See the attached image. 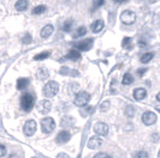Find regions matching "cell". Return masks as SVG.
<instances>
[{"label":"cell","mask_w":160,"mask_h":158,"mask_svg":"<svg viewBox=\"0 0 160 158\" xmlns=\"http://www.w3.org/2000/svg\"><path fill=\"white\" fill-rule=\"evenodd\" d=\"M93 158H107V155H105V153H102V152H100V153H96Z\"/></svg>","instance_id":"obj_35"},{"label":"cell","mask_w":160,"mask_h":158,"mask_svg":"<svg viewBox=\"0 0 160 158\" xmlns=\"http://www.w3.org/2000/svg\"><path fill=\"white\" fill-rule=\"evenodd\" d=\"M90 28H92V31L94 32V34H98V32H100L102 29H104V21H101V19H98L95 21L94 23L90 25Z\"/></svg>","instance_id":"obj_14"},{"label":"cell","mask_w":160,"mask_h":158,"mask_svg":"<svg viewBox=\"0 0 160 158\" xmlns=\"http://www.w3.org/2000/svg\"><path fill=\"white\" fill-rule=\"evenodd\" d=\"M110 105H111L110 101H105V102H102L101 104H100V110L101 111L108 110V109H110Z\"/></svg>","instance_id":"obj_27"},{"label":"cell","mask_w":160,"mask_h":158,"mask_svg":"<svg viewBox=\"0 0 160 158\" xmlns=\"http://www.w3.org/2000/svg\"><path fill=\"white\" fill-rule=\"evenodd\" d=\"M34 104H35V98L32 94H24L21 97V108L24 111H29L34 108Z\"/></svg>","instance_id":"obj_2"},{"label":"cell","mask_w":160,"mask_h":158,"mask_svg":"<svg viewBox=\"0 0 160 158\" xmlns=\"http://www.w3.org/2000/svg\"><path fill=\"white\" fill-rule=\"evenodd\" d=\"M54 128H56V122L52 118L47 116L41 120V129L45 134H51L54 131Z\"/></svg>","instance_id":"obj_4"},{"label":"cell","mask_w":160,"mask_h":158,"mask_svg":"<svg viewBox=\"0 0 160 158\" xmlns=\"http://www.w3.org/2000/svg\"><path fill=\"white\" fill-rule=\"evenodd\" d=\"M49 55H51V53H49V52H42V53H40V54H36V55L34 56V60H36V61L45 60V59H47Z\"/></svg>","instance_id":"obj_25"},{"label":"cell","mask_w":160,"mask_h":158,"mask_svg":"<svg viewBox=\"0 0 160 158\" xmlns=\"http://www.w3.org/2000/svg\"><path fill=\"white\" fill-rule=\"evenodd\" d=\"M142 122L146 126H152L153 123L157 122V114L153 111H146L142 115Z\"/></svg>","instance_id":"obj_8"},{"label":"cell","mask_w":160,"mask_h":158,"mask_svg":"<svg viewBox=\"0 0 160 158\" xmlns=\"http://www.w3.org/2000/svg\"><path fill=\"white\" fill-rule=\"evenodd\" d=\"M58 91H59V85H58V83L54 81V80L48 81L47 84H45V86H43V89H42L43 96L47 97V98L54 97V96L58 94Z\"/></svg>","instance_id":"obj_1"},{"label":"cell","mask_w":160,"mask_h":158,"mask_svg":"<svg viewBox=\"0 0 160 158\" xmlns=\"http://www.w3.org/2000/svg\"><path fill=\"white\" fill-rule=\"evenodd\" d=\"M93 47V39H87L84 41H81L73 44V49L78 50V52H88L89 49H92Z\"/></svg>","instance_id":"obj_6"},{"label":"cell","mask_w":160,"mask_h":158,"mask_svg":"<svg viewBox=\"0 0 160 158\" xmlns=\"http://www.w3.org/2000/svg\"><path fill=\"white\" fill-rule=\"evenodd\" d=\"M66 58L70 59V60L76 61V60L81 59V53L78 50H76V49H71V50H69V53L66 54Z\"/></svg>","instance_id":"obj_16"},{"label":"cell","mask_w":160,"mask_h":158,"mask_svg":"<svg viewBox=\"0 0 160 158\" xmlns=\"http://www.w3.org/2000/svg\"><path fill=\"white\" fill-rule=\"evenodd\" d=\"M114 2H117V4H122V2H125V1H128V0H113Z\"/></svg>","instance_id":"obj_36"},{"label":"cell","mask_w":160,"mask_h":158,"mask_svg":"<svg viewBox=\"0 0 160 158\" xmlns=\"http://www.w3.org/2000/svg\"><path fill=\"white\" fill-rule=\"evenodd\" d=\"M8 158H19V157H18V155H16V153H12V155L8 156Z\"/></svg>","instance_id":"obj_37"},{"label":"cell","mask_w":160,"mask_h":158,"mask_svg":"<svg viewBox=\"0 0 160 158\" xmlns=\"http://www.w3.org/2000/svg\"><path fill=\"white\" fill-rule=\"evenodd\" d=\"M22 42H23L24 44H29L32 42V35L30 34H25L22 37Z\"/></svg>","instance_id":"obj_28"},{"label":"cell","mask_w":160,"mask_h":158,"mask_svg":"<svg viewBox=\"0 0 160 158\" xmlns=\"http://www.w3.org/2000/svg\"><path fill=\"white\" fill-rule=\"evenodd\" d=\"M138 44H140V47H146V43L142 42V41H140V43H138Z\"/></svg>","instance_id":"obj_38"},{"label":"cell","mask_w":160,"mask_h":158,"mask_svg":"<svg viewBox=\"0 0 160 158\" xmlns=\"http://www.w3.org/2000/svg\"><path fill=\"white\" fill-rule=\"evenodd\" d=\"M15 8L17 11H25L28 8V1L27 0H18L16 4H15Z\"/></svg>","instance_id":"obj_17"},{"label":"cell","mask_w":160,"mask_h":158,"mask_svg":"<svg viewBox=\"0 0 160 158\" xmlns=\"http://www.w3.org/2000/svg\"><path fill=\"white\" fill-rule=\"evenodd\" d=\"M102 5H105V0H94V2H93V6L95 8L101 7Z\"/></svg>","instance_id":"obj_30"},{"label":"cell","mask_w":160,"mask_h":158,"mask_svg":"<svg viewBox=\"0 0 160 158\" xmlns=\"http://www.w3.org/2000/svg\"><path fill=\"white\" fill-rule=\"evenodd\" d=\"M102 139L101 138H99V137H93V138H90L88 142V147L89 149H92V150H95V149H99L101 145H102Z\"/></svg>","instance_id":"obj_12"},{"label":"cell","mask_w":160,"mask_h":158,"mask_svg":"<svg viewBox=\"0 0 160 158\" xmlns=\"http://www.w3.org/2000/svg\"><path fill=\"white\" fill-rule=\"evenodd\" d=\"M94 132L98 135H107L108 134V126L104 122H98L94 126Z\"/></svg>","instance_id":"obj_11"},{"label":"cell","mask_w":160,"mask_h":158,"mask_svg":"<svg viewBox=\"0 0 160 158\" xmlns=\"http://www.w3.org/2000/svg\"><path fill=\"white\" fill-rule=\"evenodd\" d=\"M122 47L124 48V49H131V47H132L131 39L130 37H124L123 41H122Z\"/></svg>","instance_id":"obj_23"},{"label":"cell","mask_w":160,"mask_h":158,"mask_svg":"<svg viewBox=\"0 0 160 158\" xmlns=\"http://www.w3.org/2000/svg\"><path fill=\"white\" fill-rule=\"evenodd\" d=\"M36 128H38L36 122H35L34 120H28L23 126L24 134L27 135V137H32V135H34V133L36 132Z\"/></svg>","instance_id":"obj_7"},{"label":"cell","mask_w":160,"mask_h":158,"mask_svg":"<svg viewBox=\"0 0 160 158\" xmlns=\"http://www.w3.org/2000/svg\"><path fill=\"white\" fill-rule=\"evenodd\" d=\"M89 101H90V94L87 91H80L73 98V103L77 107H84L88 104Z\"/></svg>","instance_id":"obj_3"},{"label":"cell","mask_w":160,"mask_h":158,"mask_svg":"<svg viewBox=\"0 0 160 158\" xmlns=\"http://www.w3.org/2000/svg\"><path fill=\"white\" fill-rule=\"evenodd\" d=\"M157 100H158V101L160 102V92L158 94V95H157Z\"/></svg>","instance_id":"obj_39"},{"label":"cell","mask_w":160,"mask_h":158,"mask_svg":"<svg viewBox=\"0 0 160 158\" xmlns=\"http://www.w3.org/2000/svg\"><path fill=\"white\" fill-rule=\"evenodd\" d=\"M107 158H112V157H110V156H107Z\"/></svg>","instance_id":"obj_40"},{"label":"cell","mask_w":160,"mask_h":158,"mask_svg":"<svg viewBox=\"0 0 160 158\" xmlns=\"http://www.w3.org/2000/svg\"><path fill=\"white\" fill-rule=\"evenodd\" d=\"M125 115L128 118H134V115H135V108L132 105H127V108H125Z\"/></svg>","instance_id":"obj_26"},{"label":"cell","mask_w":160,"mask_h":158,"mask_svg":"<svg viewBox=\"0 0 160 158\" xmlns=\"http://www.w3.org/2000/svg\"><path fill=\"white\" fill-rule=\"evenodd\" d=\"M120 21L124 24H127V25H131V24L135 23V21H136V15H135V12H132L130 10H125L120 15Z\"/></svg>","instance_id":"obj_5"},{"label":"cell","mask_w":160,"mask_h":158,"mask_svg":"<svg viewBox=\"0 0 160 158\" xmlns=\"http://www.w3.org/2000/svg\"><path fill=\"white\" fill-rule=\"evenodd\" d=\"M146 72H147V68H138V70H137V74H138L140 77H142Z\"/></svg>","instance_id":"obj_33"},{"label":"cell","mask_w":160,"mask_h":158,"mask_svg":"<svg viewBox=\"0 0 160 158\" xmlns=\"http://www.w3.org/2000/svg\"><path fill=\"white\" fill-rule=\"evenodd\" d=\"M53 30H54V29H53V25H51V24L45 25V26L42 28V30H41V37H43V39L49 37V36L52 35Z\"/></svg>","instance_id":"obj_15"},{"label":"cell","mask_w":160,"mask_h":158,"mask_svg":"<svg viewBox=\"0 0 160 158\" xmlns=\"http://www.w3.org/2000/svg\"><path fill=\"white\" fill-rule=\"evenodd\" d=\"M87 34V28L86 26H80L76 32L73 34V39H78V37H82V36H84Z\"/></svg>","instance_id":"obj_21"},{"label":"cell","mask_w":160,"mask_h":158,"mask_svg":"<svg viewBox=\"0 0 160 158\" xmlns=\"http://www.w3.org/2000/svg\"><path fill=\"white\" fill-rule=\"evenodd\" d=\"M51 108H52V103L49 102L48 100H42L40 102L38 103V110L41 114H47L51 111Z\"/></svg>","instance_id":"obj_9"},{"label":"cell","mask_w":160,"mask_h":158,"mask_svg":"<svg viewBox=\"0 0 160 158\" xmlns=\"http://www.w3.org/2000/svg\"><path fill=\"white\" fill-rule=\"evenodd\" d=\"M57 158H71L69 155H66V153H64V152H60V153H58V156H57Z\"/></svg>","instance_id":"obj_34"},{"label":"cell","mask_w":160,"mask_h":158,"mask_svg":"<svg viewBox=\"0 0 160 158\" xmlns=\"http://www.w3.org/2000/svg\"><path fill=\"white\" fill-rule=\"evenodd\" d=\"M153 58H154V54H153V53H146V54H143V55L141 56L140 61L142 63H149Z\"/></svg>","instance_id":"obj_24"},{"label":"cell","mask_w":160,"mask_h":158,"mask_svg":"<svg viewBox=\"0 0 160 158\" xmlns=\"http://www.w3.org/2000/svg\"><path fill=\"white\" fill-rule=\"evenodd\" d=\"M136 158H148V153L146 151H140L136 155Z\"/></svg>","instance_id":"obj_32"},{"label":"cell","mask_w":160,"mask_h":158,"mask_svg":"<svg viewBox=\"0 0 160 158\" xmlns=\"http://www.w3.org/2000/svg\"><path fill=\"white\" fill-rule=\"evenodd\" d=\"M134 98L136 100V101H142L143 98H146V96H147V91H146V89L143 87H137L134 90Z\"/></svg>","instance_id":"obj_13"},{"label":"cell","mask_w":160,"mask_h":158,"mask_svg":"<svg viewBox=\"0 0 160 158\" xmlns=\"http://www.w3.org/2000/svg\"><path fill=\"white\" fill-rule=\"evenodd\" d=\"M132 81H134V77L130 73H125L123 76V79H122L123 85H130V84H132Z\"/></svg>","instance_id":"obj_20"},{"label":"cell","mask_w":160,"mask_h":158,"mask_svg":"<svg viewBox=\"0 0 160 158\" xmlns=\"http://www.w3.org/2000/svg\"><path fill=\"white\" fill-rule=\"evenodd\" d=\"M73 123H75V120L70 116H64V118H62V127H64V128H68V127H71L73 126Z\"/></svg>","instance_id":"obj_18"},{"label":"cell","mask_w":160,"mask_h":158,"mask_svg":"<svg viewBox=\"0 0 160 158\" xmlns=\"http://www.w3.org/2000/svg\"><path fill=\"white\" fill-rule=\"evenodd\" d=\"M28 85H29V80L27 78H19L17 80V89L18 90H24Z\"/></svg>","instance_id":"obj_19"},{"label":"cell","mask_w":160,"mask_h":158,"mask_svg":"<svg viewBox=\"0 0 160 158\" xmlns=\"http://www.w3.org/2000/svg\"><path fill=\"white\" fill-rule=\"evenodd\" d=\"M70 138H71V134H70L68 131H60V132L58 133V135H57L56 142L59 144V145H63V144H66V142H69Z\"/></svg>","instance_id":"obj_10"},{"label":"cell","mask_w":160,"mask_h":158,"mask_svg":"<svg viewBox=\"0 0 160 158\" xmlns=\"http://www.w3.org/2000/svg\"><path fill=\"white\" fill-rule=\"evenodd\" d=\"M45 11H47L46 5H39V6L32 8V15H42Z\"/></svg>","instance_id":"obj_22"},{"label":"cell","mask_w":160,"mask_h":158,"mask_svg":"<svg viewBox=\"0 0 160 158\" xmlns=\"http://www.w3.org/2000/svg\"><path fill=\"white\" fill-rule=\"evenodd\" d=\"M32 158H35V157H32Z\"/></svg>","instance_id":"obj_41"},{"label":"cell","mask_w":160,"mask_h":158,"mask_svg":"<svg viewBox=\"0 0 160 158\" xmlns=\"http://www.w3.org/2000/svg\"><path fill=\"white\" fill-rule=\"evenodd\" d=\"M6 147H5V145H2V144H0V158L5 157L6 156Z\"/></svg>","instance_id":"obj_31"},{"label":"cell","mask_w":160,"mask_h":158,"mask_svg":"<svg viewBox=\"0 0 160 158\" xmlns=\"http://www.w3.org/2000/svg\"><path fill=\"white\" fill-rule=\"evenodd\" d=\"M71 26H72V21H68V22L64 24V26H63V30H64L65 32H70L71 31Z\"/></svg>","instance_id":"obj_29"}]
</instances>
